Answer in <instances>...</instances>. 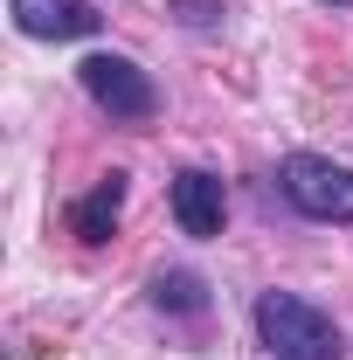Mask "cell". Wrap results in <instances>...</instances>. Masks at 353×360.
I'll list each match as a JSON object with an SVG mask.
<instances>
[{"label": "cell", "mask_w": 353, "mask_h": 360, "mask_svg": "<svg viewBox=\"0 0 353 360\" xmlns=\"http://www.w3.org/2000/svg\"><path fill=\"white\" fill-rule=\"evenodd\" d=\"M257 340L277 360H340L347 354V333L298 291H264L257 298Z\"/></svg>", "instance_id": "obj_1"}, {"label": "cell", "mask_w": 353, "mask_h": 360, "mask_svg": "<svg viewBox=\"0 0 353 360\" xmlns=\"http://www.w3.org/2000/svg\"><path fill=\"white\" fill-rule=\"evenodd\" d=\"M277 187L312 222H353V167L326 160V153H291L277 167Z\"/></svg>", "instance_id": "obj_2"}, {"label": "cell", "mask_w": 353, "mask_h": 360, "mask_svg": "<svg viewBox=\"0 0 353 360\" xmlns=\"http://www.w3.org/2000/svg\"><path fill=\"white\" fill-rule=\"evenodd\" d=\"M77 77H84V90H90V104L97 111H111L118 125H146L153 111H160V90H153V77L139 70L132 56H84L77 63Z\"/></svg>", "instance_id": "obj_3"}, {"label": "cell", "mask_w": 353, "mask_h": 360, "mask_svg": "<svg viewBox=\"0 0 353 360\" xmlns=\"http://www.w3.org/2000/svg\"><path fill=\"white\" fill-rule=\"evenodd\" d=\"M14 28L35 42H84L104 28V14L90 0H14Z\"/></svg>", "instance_id": "obj_4"}, {"label": "cell", "mask_w": 353, "mask_h": 360, "mask_svg": "<svg viewBox=\"0 0 353 360\" xmlns=\"http://www.w3.org/2000/svg\"><path fill=\"white\" fill-rule=\"evenodd\" d=\"M222 215H229V201H222L215 174H201V167L174 174V222L187 236H222Z\"/></svg>", "instance_id": "obj_5"}, {"label": "cell", "mask_w": 353, "mask_h": 360, "mask_svg": "<svg viewBox=\"0 0 353 360\" xmlns=\"http://www.w3.org/2000/svg\"><path fill=\"white\" fill-rule=\"evenodd\" d=\"M118 208H125V174H104V180L84 194V201L70 208V229H77L84 243H111V229H118Z\"/></svg>", "instance_id": "obj_6"}, {"label": "cell", "mask_w": 353, "mask_h": 360, "mask_svg": "<svg viewBox=\"0 0 353 360\" xmlns=\"http://www.w3.org/2000/svg\"><path fill=\"white\" fill-rule=\"evenodd\" d=\"M153 298H160V305H174V312H208V291H201V277H194V270H167V277L153 284Z\"/></svg>", "instance_id": "obj_7"}, {"label": "cell", "mask_w": 353, "mask_h": 360, "mask_svg": "<svg viewBox=\"0 0 353 360\" xmlns=\"http://www.w3.org/2000/svg\"><path fill=\"white\" fill-rule=\"evenodd\" d=\"M180 21H194V28H201V21H215V7H208V0H180Z\"/></svg>", "instance_id": "obj_8"}, {"label": "cell", "mask_w": 353, "mask_h": 360, "mask_svg": "<svg viewBox=\"0 0 353 360\" xmlns=\"http://www.w3.org/2000/svg\"><path fill=\"white\" fill-rule=\"evenodd\" d=\"M333 7H353V0H333Z\"/></svg>", "instance_id": "obj_9"}]
</instances>
